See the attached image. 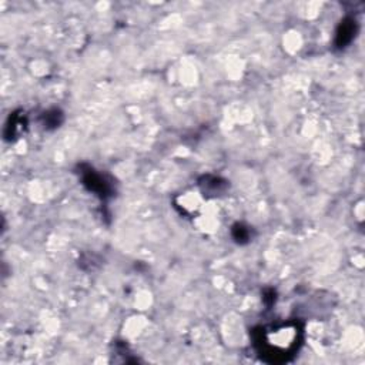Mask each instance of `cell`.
<instances>
[{
  "instance_id": "cell-1",
  "label": "cell",
  "mask_w": 365,
  "mask_h": 365,
  "mask_svg": "<svg viewBox=\"0 0 365 365\" xmlns=\"http://www.w3.org/2000/svg\"><path fill=\"white\" fill-rule=\"evenodd\" d=\"M265 332H261L259 339L257 344H259L261 355H269L274 361L275 358L285 359L289 352H292L297 348L298 344V329L292 325H281L278 328L272 329H264Z\"/></svg>"
}]
</instances>
